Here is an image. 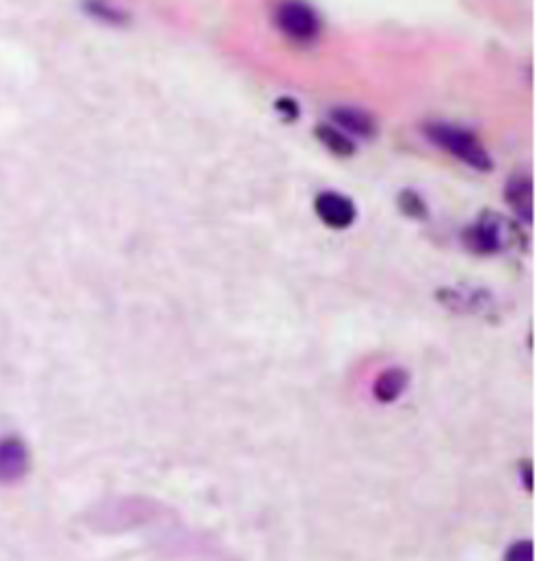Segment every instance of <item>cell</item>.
<instances>
[{
    "instance_id": "6da1fadb",
    "label": "cell",
    "mask_w": 554,
    "mask_h": 561,
    "mask_svg": "<svg viewBox=\"0 0 554 561\" xmlns=\"http://www.w3.org/2000/svg\"><path fill=\"white\" fill-rule=\"evenodd\" d=\"M425 135L435 146L455 156V159L466 163L468 167L477 169V172L490 174L494 169V161L490 159V154H487V150L481 146V141L474 137L470 130L442 122H431L425 126Z\"/></svg>"
},
{
    "instance_id": "7a4b0ae2",
    "label": "cell",
    "mask_w": 554,
    "mask_h": 561,
    "mask_svg": "<svg viewBox=\"0 0 554 561\" xmlns=\"http://www.w3.org/2000/svg\"><path fill=\"white\" fill-rule=\"evenodd\" d=\"M518 228L496 213H483L481 219L464 232V243L468 250L477 254H496L516 241Z\"/></svg>"
},
{
    "instance_id": "3957f363",
    "label": "cell",
    "mask_w": 554,
    "mask_h": 561,
    "mask_svg": "<svg viewBox=\"0 0 554 561\" xmlns=\"http://www.w3.org/2000/svg\"><path fill=\"white\" fill-rule=\"evenodd\" d=\"M275 24L297 44H310L321 33V20L306 0H282L275 9Z\"/></svg>"
},
{
    "instance_id": "277c9868",
    "label": "cell",
    "mask_w": 554,
    "mask_h": 561,
    "mask_svg": "<svg viewBox=\"0 0 554 561\" xmlns=\"http://www.w3.org/2000/svg\"><path fill=\"white\" fill-rule=\"evenodd\" d=\"M31 468V451L20 436H0V486L18 484Z\"/></svg>"
},
{
    "instance_id": "5b68a950",
    "label": "cell",
    "mask_w": 554,
    "mask_h": 561,
    "mask_svg": "<svg viewBox=\"0 0 554 561\" xmlns=\"http://www.w3.org/2000/svg\"><path fill=\"white\" fill-rule=\"evenodd\" d=\"M314 213L327 228L345 230L353 224L355 217H358V208H355V202L347 198V195L336 191H323L316 195Z\"/></svg>"
},
{
    "instance_id": "8992f818",
    "label": "cell",
    "mask_w": 554,
    "mask_h": 561,
    "mask_svg": "<svg viewBox=\"0 0 554 561\" xmlns=\"http://www.w3.org/2000/svg\"><path fill=\"white\" fill-rule=\"evenodd\" d=\"M332 120L345 130V135H355L362 139H371L377 133V124L373 115H368L362 109L353 107H336L332 109Z\"/></svg>"
},
{
    "instance_id": "52a82bcc",
    "label": "cell",
    "mask_w": 554,
    "mask_h": 561,
    "mask_svg": "<svg viewBox=\"0 0 554 561\" xmlns=\"http://www.w3.org/2000/svg\"><path fill=\"white\" fill-rule=\"evenodd\" d=\"M505 198L513 211L518 213V217L526 224L533 221V182L526 176H513L507 185Z\"/></svg>"
},
{
    "instance_id": "ba28073f",
    "label": "cell",
    "mask_w": 554,
    "mask_h": 561,
    "mask_svg": "<svg viewBox=\"0 0 554 561\" xmlns=\"http://www.w3.org/2000/svg\"><path fill=\"white\" fill-rule=\"evenodd\" d=\"M407 384H410V373H407L401 367H392V369H386L384 373L377 377L375 386H373V393H375L377 401L392 403L405 393Z\"/></svg>"
},
{
    "instance_id": "9c48e42d",
    "label": "cell",
    "mask_w": 554,
    "mask_h": 561,
    "mask_svg": "<svg viewBox=\"0 0 554 561\" xmlns=\"http://www.w3.org/2000/svg\"><path fill=\"white\" fill-rule=\"evenodd\" d=\"M316 139H319L329 152H334L336 156H342V159H347V156L355 154L353 139L342 133V130L329 126V124L316 126Z\"/></svg>"
},
{
    "instance_id": "30bf717a",
    "label": "cell",
    "mask_w": 554,
    "mask_h": 561,
    "mask_svg": "<svg viewBox=\"0 0 554 561\" xmlns=\"http://www.w3.org/2000/svg\"><path fill=\"white\" fill-rule=\"evenodd\" d=\"M85 11L89 13L91 18H96L100 22H107V24H126V13H122L120 9H115L113 5L104 3V0H85Z\"/></svg>"
},
{
    "instance_id": "8fae6325",
    "label": "cell",
    "mask_w": 554,
    "mask_h": 561,
    "mask_svg": "<svg viewBox=\"0 0 554 561\" xmlns=\"http://www.w3.org/2000/svg\"><path fill=\"white\" fill-rule=\"evenodd\" d=\"M399 208L412 219H425L427 217V204L422 202L416 191H403L399 195Z\"/></svg>"
},
{
    "instance_id": "7c38bea8",
    "label": "cell",
    "mask_w": 554,
    "mask_h": 561,
    "mask_svg": "<svg viewBox=\"0 0 554 561\" xmlns=\"http://www.w3.org/2000/svg\"><path fill=\"white\" fill-rule=\"evenodd\" d=\"M505 561H533V542L531 540H520L509 546L505 553Z\"/></svg>"
},
{
    "instance_id": "4fadbf2b",
    "label": "cell",
    "mask_w": 554,
    "mask_h": 561,
    "mask_svg": "<svg viewBox=\"0 0 554 561\" xmlns=\"http://www.w3.org/2000/svg\"><path fill=\"white\" fill-rule=\"evenodd\" d=\"M275 109L284 115L286 122H297L299 120V104L293 98H277Z\"/></svg>"
}]
</instances>
